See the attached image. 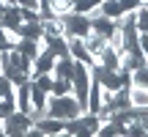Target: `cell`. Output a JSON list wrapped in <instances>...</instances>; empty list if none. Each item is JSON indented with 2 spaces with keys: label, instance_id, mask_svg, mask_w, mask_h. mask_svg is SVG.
<instances>
[{
  "label": "cell",
  "instance_id": "9a60e30c",
  "mask_svg": "<svg viewBox=\"0 0 148 137\" xmlns=\"http://www.w3.org/2000/svg\"><path fill=\"white\" fill-rule=\"evenodd\" d=\"M52 79H55V77H52V71H49V74H36L30 82H36L41 90H47V93H49V90H52Z\"/></svg>",
  "mask_w": 148,
  "mask_h": 137
},
{
  "label": "cell",
  "instance_id": "6da1fadb",
  "mask_svg": "<svg viewBox=\"0 0 148 137\" xmlns=\"http://www.w3.org/2000/svg\"><path fill=\"white\" fill-rule=\"evenodd\" d=\"M82 104L77 101V96L74 93H63V96H52L49 93V99H47V115H52V118H60V121H71V118H77V115H82Z\"/></svg>",
  "mask_w": 148,
  "mask_h": 137
},
{
  "label": "cell",
  "instance_id": "ac0fdd59",
  "mask_svg": "<svg viewBox=\"0 0 148 137\" xmlns=\"http://www.w3.org/2000/svg\"><path fill=\"white\" fill-rule=\"evenodd\" d=\"M3 5H16V0H0Z\"/></svg>",
  "mask_w": 148,
  "mask_h": 137
},
{
  "label": "cell",
  "instance_id": "d6986e66",
  "mask_svg": "<svg viewBox=\"0 0 148 137\" xmlns=\"http://www.w3.org/2000/svg\"><path fill=\"white\" fill-rule=\"evenodd\" d=\"M143 3H145V5H148V0H143Z\"/></svg>",
  "mask_w": 148,
  "mask_h": 137
},
{
  "label": "cell",
  "instance_id": "e0dca14e",
  "mask_svg": "<svg viewBox=\"0 0 148 137\" xmlns=\"http://www.w3.org/2000/svg\"><path fill=\"white\" fill-rule=\"evenodd\" d=\"M140 123H143V129H145V134H148V110L140 112Z\"/></svg>",
  "mask_w": 148,
  "mask_h": 137
},
{
  "label": "cell",
  "instance_id": "5b68a950",
  "mask_svg": "<svg viewBox=\"0 0 148 137\" xmlns=\"http://www.w3.org/2000/svg\"><path fill=\"white\" fill-rule=\"evenodd\" d=\"M82 44H85V49H88V55L93 60L107 49V38L101 36V33H96V30H88V33H85V36H82Z\"/></svg>",
  "mask_w": 148,
  "mask_h": 137
},
{
  "label": "cell",
  "instance_id": "7a4b0ae2",
  "mask_svg": "<svg viewBox=\"0 0 148 137\" xmlns=\"http://www.w3.org/2000/svg\"><path fill=\"white\" fill-rule=\"evenodd\" d=\"M3 126H5V134L8 137H25L27 129L33 126V118L22 110H14L8 115H3Z\"/></svg>",
  "mask_w": 148,
  "mask_h": 137
},
{
  "label": "cell",
  "instance_id": "ba28073f",
  "mask_svg": "<svg viewBox=\"0 0 148 137\" xmlns=\"http://www.w3.org/2000/svg\"><path fill=\"white\" fill-rule=\"evenodd\" d=\"M118 27V22L115 19H110V16H104V14H96V16H90V30H96V33H101L104 38H110V33Z\"/></svg>",
  "mask_w": 148,
  "mask_h": 137
},
{
  "label": "cell",
  "instance_id": "9c48e42d",
  "mask_svg": "<svg viewBox=\"0 0 148 137\" xmlns=\"http://www.w3.org/2000/svg\"><path fill=\"white\" fill-rule=\"evenodd\" d=\"M52 77H63V79H71L74 77V58L63 55V58H55V66H52Z\"/></svg>",
  "mask_w": 148,
  "mask_h": 137
},
{
  "label": "cell",
  "instance_id": "3957f363",
  "mask_svg": "<svg viewBox=\"0 0 148 137\" xmlns=\"http://www.w3.org/2000/svg\"><path fill=\"white\" fill-rule=\"evenodd\" d=\"M60 22H63V36H77V38H82L85 33L90 30L88 14H79V11H69V14H63V16H60Z\"/></svg>",
  "mask_w": 148,
  "mask_h": 137
},
{
  "label": "cell",
  "instance_id": "4fadbf2b",
  "mask_svg": "<svg viewBox=\"0 0 148 137\" xmlns=\"http://www.w3.org/2000/svg\"><path fill=\"white\" fill-rule=\"evenodd\" d=\"M47 3H49V8H52L58 16H63V14H69V11H74V0H47Z\"/></svg>",
  "mask_w": 148,
  "mask_h": 137
},
{
  "label": "cell",
  "instance_id": "8fae6325",
  "mask_svg": "<svg viewBox=\"0 0 148 137\" xmlns=\"http://www.w3.org/2000/svg\"><path fill=\"white\" fill-rule=\"evenodd\" d=\"M19 22H22L19 5H5L3 14H0V25H3V27H14V30H16V25H19Z\"/></svg>",
  "mask_w": 148,
  "mask_h": 137
},
{
  "label": "cell",
  "instance_id": "277c9868",
  "mask_svg": "<svg viewBox=\"0 0 148 137\" xmlns=\"http://www.w3.org/2000/svg\"><path fill=\"white\" fill-rule=\"evenodd\" d=\"M52 66H55V52L44 44V47L38 49V55L33 58V77H36V74H49V71H52Z\"/></svg>",
  "mask_w": 148,
  "mask_h": 137
},
{
  "label": "cell",
  "instance_id": "2e32d148",
  "mask_svg": "<svg viewBox=\"0 0 148 137\" xmlns=\"http://www.w3.org/2000/svg\"><path fill=\"white\" fill-rule=\"evenodd\" d=\"M16 5L19 8H36L38 11V0H16Z\"/></svg>",
  "mask_w": 148,
  "mask_h": 137
},
{
  "label": "cell",
  "instance_id": "7c38bea8",
  "mask_svg": "<svg viewBox=\"0 0 148 137\" xmlns=\"http://www.w3.org/2000/svg\"><path fill=\"white\" fill-rule=\"evenodd\" d=\"M101 14L110 16V19H118V16L123 14V8H121L118 0H101Z\"/></svg>",
  "mask_w": 148,
  "mask_h": 137
},
{
  "label": "cell",
  "instance_id": "30bf717a",
  "mask_svg": "<svg viewBox=\"0 0 148 137\" xmlns=\"http://www.w3.org/2000/svg\"><path fill=\"white\" fill-rule=\"evenodd\" d=\"M16 33H19V38H36L38 41L44 36V27H41V22H19Z\"/></svg>",
  "mask_w": 148,
  "mask_h": 137
},
{
  "label": "cell",
  "instance_id": "52a82bcc",
  "mask_svg": "<svg viewBox=\"0 0 148 137\" xmlns=\"http://www.w3.org/2000/svg\"><path fill=\"white\" fill-rule=\"evenodd\" d=\"M66 44H69V55H71L74 60H82V63H93V58L88 55V49H85L82 38H77V36H66Z\"/></svg>",
  "mask_w": 148,
  "mask_h": 137
},
{
  "label": "cell",
  "instance_id": "5bb4252c",
  "mask_svg": "<svg viewBox=\"0 0 148 137\" xmlns=\"http://www.w3.org/2000/svg\"><path fill=\"white\" fill-rule=\"evenodd\" d=\"M52 96H63V93H71V79H63V77H55L52 79Z\"/></svg>",
  "mask_w": 148,
  "mask_h": 137
},
{
  "label": "cell",
  "instance_id": "8992f818",
  "mask_svg": "<svg viewBox=\"0 0 148 137\" xmlns=\"http://www.w3.org/2000/svg\"><path fill=\"white\" fill-rule=\"evenodd\" d=\"M129 107H134L137 112H145L148 110V88L129 82Z\"/></svg>",
  "mask_w": 148,
  "mask_h": 137
}]
</instances>
